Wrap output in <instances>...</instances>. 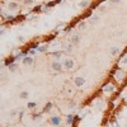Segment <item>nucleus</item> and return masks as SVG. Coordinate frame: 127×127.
Returning a JSON list of instances; mask_svg holds the SVG:
<instances>
[{
    "mask_svg": "<svg viewBox=\"0 0 127 127\" xmlns=\"http://www.w3.org/2000/svg\"><path fill=\"white\" fill-rule=\"evenodd\" d=\"M126 76H127V72L125 70L120 69V67H117V72L113 74V78H114V80L117 81V83H122L126 79Z\"/></svg>",
    "mask_w": 127,
    "mask_h": 127,
    "instance_id": "1",
    "label": "nucleus"
},
{
    "mask_svg": "<svg viewBox=\"0 0 127 127\" xmlns=\"http://www.w3.org/2000/svg\"><path fill=\"white\" fill-rule=\"evenodd\" d=\"M50 67H51V70H54L56 72H60V71L64 70V65H62V62L60 60H54L50 64Z\"/></svg>",
    "mask_w": 127,
    "mask_h": 127,
    "instance_id": "2",
    "label": "nucleus"
},
{
    "mask_svg": "<svg viewBox=\"0 0 127 127\" xmlns=\"http://www.w3.org/2000/svg\"><path fill=\"white\" fill-rule=\"evenodd\" d=\"M102 92L103 93H107V94H113L116 92V84L112 83V81L104 84V87L102 88Z\"/></svg>",
    "mask_w": 127,
    "mask_h": 127,
    "instance_id": "3",
    "label": "nucleus"
},
{
    "mask_svg": "<svg viewBox=\"0 0 127 127\" xmlns=\"http://www.w3.org/2000/svg\"><path fill=\"white\" fill-rule=\"evenodd\" d=\"M62 65H64V69H66V70H71V69L74 67V65H75V62H74V60H72V59L66 57V59H64V60H62Z\"/></svg>",
    "mask_w": 127,
    "mask_h": 127,
    "instance_id": "4",
    "label": "nucleus"
},
{
    "mask_svg": "<svg viewBox=\"0 0 127 127\" xmlns=\"http://www.w3.org/2000/svg\"><path fill=\"white\" fill-rule=\"evenodd\" d=\"M74 84H75V87L81 88L84 84H85V78L84 76H75L74 78Z\"/></svg>",
    "mask_w": 127,
    "mask_h": 127,
    "instance_id": "5",
    "label": "nucleus"
},
{
    "mask_svg": "<svg viewBox=\"0 0 127 127\" xmlns=\"http://www.w3.org/2000/svg\"><path fill=\"white\" fill-rule=\"evenodd\" d=\"M6 8H8V10H10V12H17V10H19V4L18 3H15V1H9L8 3V5H6Z\"/></svg>",
    "mask_w": 127,
    "mask_h": 127,
    "instance_id": "6",
    "label": "nucleus"
},
{
    "mask_svg": "<svg viewBox=\"0 0 127 127\" xmlns=\"http://www.w3.org/2000/svg\"><path fill=\"white\" fill-rule=\"evenodd\" d=\"M50 123H51L52 126L57 127V126H60V125H61V118L59 117V116H51V118H50Z\"/></svg>",
    "mask_w": 127,
    "mask_h": 127,
    "instance_id": "7",
    "label": "nucleus"
},
{
    "mask_svg": "<svg viewBox=\"0 0 127 127\" xmlns=\"http://www.w3.org/2000/svg\"><path fill=\"white\" fill-rule=\"evenodd\" d=\"M33 62H34V60H33V57H32V56H26L23 60H22V64H23V65L24 66H32V65H33Z\"/></svg>",
    "mask_w": 127,
    "mask_h": 127,
    "instance_id": "8",
    "label": "nucleus"
},
{
    "mask_svg": "<svg viewBox=\"0 0 127 127\" xmlns=\"http://www.w3.org/2000/svg\"><path fill=\"white\" fill-rule=\"evenodd\" d=\"M14 62H17V59H15V56H9V57H6L5 59V61H4V66H10L12 64H14Z\"/></svg>",
    "mask_w": 127,
    "mask_h": 127,
    "instance_id": "9",
    "label": "nucleus"
},
{
    "mask_svg": "<svg viewBox=\"0 0 127 127\" xmlns=\"http://www.w3.org/2000/svg\"><path fill=\"white\" fill-rule=\"evenodd\" d=\"M79 42H80V34L75 33V34H72V36H71L70 43H72L74 46H76V45H79Z\"/></svg>",
    "mask_w": 127,
    "mask_h": 127,
    "instance_id": "10",
    "label": "nucleus"
},
{
    "mask_svg": "<svg viewBox=\"0 0 127 127\" xmlns=\"http://www.w3.org/2000/svg\"><path fill=\"white\" fill-rule=\"evenodd\" d=\"M120 51H121V50H120L117 46H112L111 50H109V54H111L112 56H117V55L120 54Z\"/></svg>",
    "mask_w": 127,
    "mask_h": 127,
    "instance_id": "11",
    "label": "nucleus"
},
{
    "mask_svg": "<svg viewBox=\"0 0 127 127\" xmlns=\"http://www.w3.org/2000/svg\"><path fill=\"white\" fill-rule=\"evenodd\" d=\"M74 122H75V116L74 114H69V116H66V123L70 126H72L74 125Z\"/></svg>",
    "mask_w": 127,
    "mask_h": 127,
    "instance_id": "12",
    "label": "nucleus"
},
{
    "mask_svg": "<svg viewBox=\"0 0 127 127\" xmlns=\"http://www.w3.org/2000/svg\"><path fill=\"white\" fill-rule=\"evenodd\" d=\"M48 48H50V45H48V43H45V45H41L37 51H38V52H47Z\"/></svg>",
    "mask_w": 127,
    "mask_h": 127,
    "instance_id": "13",
    "label": "nucleus"
},
{
    "mask_svg": "<svg viewBox=\"0 0 127 127\" xmlns=\"http://www.w3.org/2000/svg\"><path fill=\"white\" fill-rule=\"evenodd\" d=\"M98 22H99V17H98V15H93V17H90V18H89V23H90L92 26L97 24Z\"/></svg>",
    "mask_w": 127,
    "mask_h": 127,
    "instance_id": "14",
    "label": "nucleus"
},
{
    "mask_svg": "<svg viewBox=\"0 0 127 127\" xmlns=\"http://www.w3.org/2000/svg\"><path fill=\"white\" fill-rule=\"evenodd\" d=\"M41 45H39V42H31V45H29V47L28 48H31V50H38V47H39Z\"/></svg>",
    "mask_w": 127,
    "mask_h": 127,
    "instance_id": "15",
    "label": "nucleus"
},
{
    "mask_svg": "<svg viewBox=\"0 0 127 127\" xmlns=\"http://www.w3.org/2000/svg\"><path fill=\"white\" fill-rule=\"evenodd\" d=\"M18 67H19V66H18V64H17V62H14V64H12V65H10L8 69H9V71H10V72H15V71L18 70Z\"/></svg>",
    "mask_w": 127,
    "mask_h": 127,
    "instance_id": "16",
    "label": "nucleus"
},
{
    "mask_svg": "<svg viewBox=\"0 0 127 127\" xmlns=\"http://www.w3.org/2000/svg\"><path fill=\"white\" fill-rule=\"evenodd\" d=\"M51 55L54 56L56 60H60V59H61V56H62V51H56V52H52Z\"/></svg>",
    "mask_w": 127,
    "mask_h": 127,
    "instance_id": "17",
    "label": "nucleus"
},
{
    "mask_svg": "<svg viewBox=\"0 0 127 127\" xmlns=\"http://www.w3.org/2000/svg\"><path fill=\"white\" fill-rule=\"evenodd\" d=\"M88 5H90L89 0H81V1L79 3V6H81V8H87Z\"/></svg>",
    "mask_w": 127,
    "mask_h": 127,
    "instance_id": "18",
    "label": "nucleus"
},
{
    "mask_svg": "<svg viewBox=\"0 0 127 127\" xmlns=\"http://www.w3.org/2000/svg\"><path fill=\"white\" fill-rule=\"evenodd\" d=\"M28 95H29V93H28L27 90H23V92H20L19 97L22 98V99H27V98H28Z\"/></svg>",
    "mask_w": 127,
    "mask_h": 127,
    "instance_id": "19",
    "label": "nucleus"
},
{
    "mask_svg": "<svg viewBox=\"0 0 127 127\" xmlns=\"http://www.w3.org/2000/svg\"><path fill=\"white\" fill-rule=\"evenodd\" d=\"M52 108V103L51 102H48L47 104H46V107L43 108V113H47V112H50V109Z\"/></svg>",
    "mask_w": 127,
    "mask_h": 127,
    "instance_id": "20",
    "label": "nucleus"
},
{
    "mask_svg": "<svg viewBox=\"0 0 127 127\" xmlns=\"http://www.w3.org/2000/svg\"><path fill=\"white\" fill-rule=\"evenodd\" d=\"M78 26H79V29H80V31H85V28H87V23L84 22V20H81Z\"/></svg>",
    "mask_w": 127,
    "mask_h": 127,
    "instance_id": "21",
    "label": "nucleus"
},
{
    "mask_svg": "<svg viewBox=\"0 0 127 127\" xmlns=\"http://www.w3.org/2000/svg\"><path fill=\"white\" fill-rule=\"evenodd\" d=\"M43 10V8H42V5H37L33 8V13H38V12H42Z\"/></svg>",
    "mask_w": 127,
    "mask_h": 127,
    "instance_id": "22",
    "label": "nucleus"
},
{
    "mask_svg": "<svg viewBox=\"0 0 127 127\" xmlns=\"http://www.w3.org/2000/svg\"><path fill=\"white\" fill-rule=\"evenodd\" d=\"M65 26H66V23H65V22H61V23H59V24H57V27H56V33L59 32V29H60V28H64Z\"/></svg>",
    "mask_w": 127,
    "mask_h": 127,
    "instance_id": "23",
    "label": "nucleus"
},
{
    "mask_svg": "<svg viewBox=\"0 0 127 127\" xmlns=\"http://www.w3.org/2000/svg\"><path fill=\"white\" fill-rule=\"evenodd\" d=\"M26 19V15H19V17H15V20L14 22H22V20Z\"/></svg>",
    "mask_w": 127,
    "mask_h": 127,
    "instance_id": "24",
    "label": "nucleus"
},
{
    "mask_svg": "<svg viewBox=\"0 0 127 127\" xmlns=\"http://www.w3.org/2000/svg\"><path fill=\"white\" fill-rule=\"evenodd\" d=\"M27 107H28L29 109H33V108H36V103H34V102H29V103L27 104Z\"/></svg>",
    "mask_w": 127,
    "mask_h": 127,
    "instance_id": "25",
    "label": "nucleus"
},
{
    "mask_svg": "<svg viewBox=\"0 0 127 127\" xmlns=\"http://www.w3.org/2000/svg\"><path fill=\"white\" fill-rule=\"evenodd\" d=\"M76 107V102L75 100H70L69 102V108H75Z\"/></svg>",
    "mask_w": 127,
    "mask_h": 127,
    "instance_id": "26",
    "label": "nucleus"
},
{
    "mask_svg": "<svg viewBox=\"0 0 127 127\" xmlns=\"http://www.w3.org/2000/svg\"><path fill=\"white\" fill-rule=\"evenodd\" d=\"M72 46H74L72 43H69V45H67V47H66V52H67V54H70V52H72V48H74Z\"/></svg>",
    "mask_w": 127,
    "mask_h": 127,
    "instance_id": "27",
    "label": "nucleus"
},
{
    "mask_svg": "<svg viewBox=\"0 0 127 127\" xmlns=\"http://www.w3.org/2000/svg\"><path fill=\"white\" fill-rule=\"evenodd\" d=\"M23 4L27 5V6H31L32 4H33V0H23Z\"/></svg>",
    "mask_w": 127,
    "mask_h": 127,
    "instance_id": "28",
    "label": "nucleus"
},
{
    "mask_svg": "<svg viewBox=\"0 0 127 127\" xmlns=\"http://www.w3.org/2000/svg\"><path fill=\"white\" fill-rule=\"evenodd\" d=\"M39 117H41V113H33V114H32V120H34V121L38 120Z\"/></svg>",
    "mask_w": 127,
    "mask_h": 127,
    "instance_id": "29",
    "label": "nucleus"
},
{
    "mask_svg": "<svg viewBox=\"0 0 127 127\" xmlns=\"http://www.w3.org/2000/svg\"><path fill=\"white\" fill-rule=\"evenodd\" d=\"M17 114H19L17 109H12V111H10V117H14V116H17Z\"/></svg>",
    "mask_w": 127,
    "mask_h": 127,
    "instance_id": "30",
    "label": "nucleus"
},
{
    "mask_svg": "<svg viewBox=\"0 0 127 127\" xmlns=\"http://www.w3.org/2000/svg\"><path fill=\"white\" fill-rule=\"evenodd\" d=\"M56 34H57V33H54V34H51V36H50V37L47 38V42H50V41H52V39H55V38H56Z\"/></svg>",
    "mask_w": 127,
    "mask_h": 127,
    "instance_id": "31",
    "label": "nucleus"
},
{
    "mask_svg": "<svg viewBox=\"0 0 127 127\" xmlns=\"http://www.w3.org/2000/svg\"><path fill=\"white\" fill-rule=\"evenodd\" d=\"M28 51H29V56H33V55L36 54V50H31V48H28Z\"/></svg>",
    "mask_w": 127,
    "mask_h": 127,
    "instance_id": "32",
    "label": "nucleus"
},
{
    "mask_svg": "<svg viewBox=\"0 0 127 127\" xmlns=\"http://www.w3.org/2000/svg\"><path fill=\"white\" fill-rule=\"evenodd\" d=\"M121 62H122V65H123V64H127V56H123V59L121 60Z\"/></svg>",
    "mask_w": 127,
    "mask_h": 127,
    "instance_id": "33",
    "label": "nucleus"
},
{
    "mask_svg": "<svg viewBox=\"0 0 127 127\" xmlns=\"http://www.w3.org/2000/svg\"><path fill=\"white\" fill-rule=\"evenodd\" d=\"M111 3H112V4H120L121 0H111Z\"/></svg>",
    "mask_w": 127,
    "mask_h": 127,
    "instance_id": "34",
    "label": "nucleus"
},
{
    "mask_svg": "<svg viewBox=\"0 0 127 127\" xmlns=\"http://www.w3.org/2000/svg\"><path fill=\"white\" fill-rule=\"evenodd\" d=\"M23 114H24V113H23V111H20V112H19V114H18V117H19L20 120H22V117H23Z\"/></svg>",
    "mask_w": 127,
    "mask_h": 127,
    "instance_id": "35",
    "label": "nucleus"
},
{
    "mask_svg": "<svg viewBox=\"0 0 127 127\" xmlns=\"http://www.w3.org/2000/svg\"><path fill=\"white\" fill-rule=\"evenodd\" d=\"M18 41H19V42H23V41H24V38H23L22 36H19V37H18Z\"/></svg>",
    "mask_w": 127,
    "mask_h": 127,
    "instance_id": "36",
    "label": "nucleus"
},
{
    "mask_svg": "<svg viewBox=\"0 0 127 127\" xmlns=\"http://www.w3.org/2000/svg\"><path fill=\"white\" fill-rule=\"evenodd\" d=\"M4 32H5V29H4V28H1V29H0V34L3 36V34H4Z\"/></svg>",
    "mask_w": 127,
    "mask_h": 127,
    "instance_id": "37",
    "label": "nucleus"
},
{
    "mask_svg": "<svg viewBox=\"0 0 127 127\" xmlns=\"http://www.w3.org/2000/svg\"><path fill=\"white\" fill-rule=\"evenodd\" d=\"M61 1H62V0H55V3H56V4H59V3H61Z\"/></svg>",
    "mask_w": 127,
    "mask_h": 127,
    "instance_id": "38",
    "label": "nucleus"
}]
</instances>
